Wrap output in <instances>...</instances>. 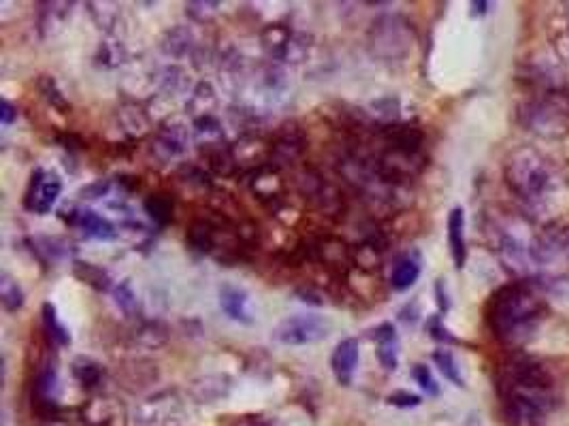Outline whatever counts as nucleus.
<instances>
[{"mask_svg": "<svg viewBox=\"0 0 569 426\" xmlns=\"http://www.w3.org/2000/svg\"><path fill=\"white\" fill-rule=\"evenodd\" d=\"M220 307L235 322L250 324L254 320L250 310V296H247L244 288H237V285L224 284L220 288Z\"/></svg>", "mask_w": 569, "mask_h": 426, "instance_id": "nucleus-17", "label": "nucleus"}, {"mask_svg": "<svg viewBox=\"0 0 569 426\" xmlns=\"http://www.w3.org/2000/svg\"><path fill=\"white\" fill-rule=\"evenodd\" d=\"M0 302L11 313L24 307V290L20 288V284L9 273L0 276Z\"/></svg>", "mask_w": 569, "mask_h": 426, "instance_id": "nucleus-36", "label": "nucleus"}, {"mask_svg": "<svg viewBox=\"0 0 569 426\" xmlns=\"http://www.w3.org/2000/svg\"><path fill=\"white\" fill-rule=\"evenodd\" d=\"M90 13L97 20V24L100 28H105L107 32H111L120 21V9H117L116 3H90Z\"/></svg>", "mask_w": 569, "mask_h": 426, "instance_id": "nucleus-39", "label": "nucleus"}, {"mask_svg": "<svg viewBox=\"0 0 569 426\" xmlns=\"http://www.w3.org/2000/svg\"><path fill=\"white\" fill-rule=\"evenodd\" d=\"M230 388H233V379L228 375H203V378H196L190 384V395H193L196 403H216L224 399V396H228Z\"/></svg>", "mask_w": 569, "mask_h": 426, "instance_id": "nucleus-16", "label": "nucleus"}, {"mask_svg": "<svg viewBox=\"0 0 569 426\" xmlns=\"http://www.w3.org/2000/svg\"><path fill=\"white\" fill-rule=\"evenodd\" d=\"M117 117H120L124 131H126L128 134H133V137H141V134H145L150 131L148 115H145L143 111L139 109V106H134V105L122 106V111L117 114Z\"/></svg>", "mask_w": 569, "mask_h": 426, "instance_id": "nucleus-38", "label": "nucleus"}, {"mask_svg": "<svg viewBox=\"0 0 569 426\" xmlns=\"http://www.w3.org/2000/svg\"><path fill=\"white\" fill-rule=\"evenodd\" d=\"M75 224L88 234V237H94V239H114L117 234L114 224L105 220L103 216H99L97 211H90V209L79 211L75 217Z\"/></svg>", "mask_w": 569, "mask_h": 426, "instance_id": "nucleus-26", "label": "nucleus"}, {"mask_svg": "<svg viewBox=\"0 0 569 426\" xmlns=\"http://www.w3.org/2000/svg\"><path fill=\"white\" fill-rule=\"evenodd\" d=\"M37 88H39V92H41V97L47 100V103L52 105L56 111H60V114H69L71 103L65 98V94H62L58 81H56L52 75L39 77Z\"/></svg>", "mask_w": 569, "mask_h": 426, "instance_id": "nucleus-35", "label": "nucleus"}, {"mask_svg": "<svg viewBox=\"0 0 569 426\" xmlns=\"http://www.w3.org/2000/svg\"><path fill=\"white\" fill-rule=\"evenodd\" d=\"M448 245L453 254L454 267L463 268L467 262V241H465V211L463 207H454L448 213Z\"/></svg>", "mask_w": 569, "mask_h": 426, "instance_id": "nucleus-20", "label": "nucleus"}, {"mask_svg": "<svg viewBox=\"0 0 569 426\" xmlns=\"http://www.w3.org/2000/svg\"><path fill=\"white\" fill-rule=\"evenodd\" d=\"M41 316H43L45 335H47L49 344H52L54 347L71 345V333L66 330L65 324H62L58 320V311H56V307L52 305V302H43Z\"/></svg>", "mask_w": 569, "mask_h": 426, "instance_id": "nucleus-29", "label": "nucleus"}, {"mask_svg": "<svg viewBox=\"0 0 569 426\" xmlns=\"http://www.w3.org/2000/svg\"><path fill=\"white\" fill-rule=\"evenodd\" d=\"M427 330H429L431 339L439 341V344H459V339H456L454 335L446 328L442 316H431L429 320H427Z\"/></svg>", "mask_w": 569, "mask_h": 426, "instance_id": "nucleus-45", "label": "nucleus"}, {"mask_svg": "<svg viewBox=\"0 0 569 426\" xmlns=\"http://www.w3.org/2000/svg\"><path fill=\"white\" fill-rule=\"evenodd\" d=\"M388 403H391V405H394V407L410 409V407H418L422 399L418 395H412V392L399 390V392H392V395L388 396Z\"/></svg>", "mask_w": 569, "mask_h": 426, "instance_id": "nucleus-46", "label": "nucleus"}, {"mask_svg": "<svg viewBox=\"0 0 569 426\" xmlns=\"http://www.w3.org/2000/svg\"><path fill=\"white\" fill-rule=\"evenodd\" d=\"M114 299H116V305L120 307V310L126 313L128 318H133L134 313H139L137 294L133 293L131 284H128V282H122V284L116 285V288H114Z\"/></svg>", "mask_w": 569, "mask_h": 426, "instance_id": "nucleus-40", "label": "nucleus"}, {"mask_svg": "<svg viewBox=\"0 0 569 426\" xmlns=\"http://www.w3.org/2000/svg\"><path fill=\"white\" fill-rule=\"evenodd\" d=\"M145 211L156 224H168L173 220V211H176V203H173V196L167 192H156L150 194L145 199Z\"/></svg>", "mask_w": 569, "mask_h": 426, "instance_id": "nucleus-34", "label": "nucleus"}, {"mask_svg": "<svg viewBox=\"0 0 569 426\" xmlns=\"http://www.w3.org/2000/svg\"><path fill=\"white\" fill-rule=\"evenodd\" d=\"M309 52H312V37L306 32H292L290 41L286 43L284 52L280 54L278 63L281 64H301L306 63Z\"/></svg>", "mask_w": 569, "mask_h": 426, "instance_id": "nucleus-31", "label": "nucleus"}, {"mask_svg": "<svg viewBox=\"0 0 569 426\" xmlns=\"http://www.w3.org/2000/svg\"><path fill=\"white\" fill-rule=\"evenodd\" d=\"M504 418L510 426H542L546 407L544 403L522 395H501Z\"/></svg>", "mask_w": 569, "mask_h": 426, "instance_id": "nucleus-11", "label": "nucleus"}, {"mask_svg": "<svg viewBox=\"0 0 569 426\" xmlns=\"http://www.w3.org/2000/svg\"><path fill=\"white\" fill-rule=\"evenodd\" d=\"M73 273H75L79 282L92 285V288L99 290V293H107V290H111L109 273L97 265H90V262H75V265H73Z\"/></svg>", "mask_w": 569, "mask_h": 426, "instance_id": "nucleus-33", "label": "nucleus"}, {"mask_svg": "<svg viewBox=\"0 0 569 426\" xmlns=\"http://www.w3.org/2000/svg\"><path fill=\"white\" fill-rule=\"evenodd\" d=\"M254 83V92L258 100H267V103H278L289 92V80H286V71L278 63L263 64L256 69L254 75L247 80V83Z\"/></svg>", "mask_w": 569, "mask_h": 426, "instance_id": "nucleus-12", "label": "nucleus"}, {"mask_svg": "<svg viewBox=\"0 0 569 426\" xmlns=\"http://www.w3.org/2000/svg\"><path fill=\"white\" fill-rule=\"evenodd\" d=\"M499 256L504 260V267L508 271L516 273V276H522V273L529 271V251L522 248L521 241H516L514 237H504L499 243Z\"/></svg>", "mask_w": 569, "mask_h": 426, "instance_id": "nucleus-25", "label": "nucleus"}, {"mask_svg": "<svg viewBox=\"0 0 569 426\" xmlns=\"http://www.w3.org/2000/svg\"><path fill=\"white\" fill-rule=\"evenodd\" d=\"M358 341L348 337L337 344V347L333 350V356H331V369H333L335 379L341 386H350L354 379V371L358 367Z\"/></svg>", "mask_w": 569, "mask_h": 426, "instance_id": "nucleus-14", "label": "nucleus"}, {"mask_svg": "<svg viewBox=\"0 0 569 426\" xmlns=\"http://www.w3.org/2000/svg\"><path fill=\"white\" fill-rule=\"evenodd\" d=\"M15 117H18V109H15L7 98L0 100V122H3V126L13 124Z\"/></svg>", "mask_w": 569, "mask_h": 426, "instance_id": "nucleus-47", "label": "nucleus"}, {"mask_svg": "<svg viewBox=\"0 0 569 426\" xmlns=\"http://www.w3.org/2000/svg\"><path fill=\"white\" fill-rule=\"evenodd\" d=\"M412 378H414V382L427 392V395H429V396H439V384L435 382V378H433L431 369L427 367V364H422V362L414 364V367H412Z\"/></svg>", "mask_w": 569, "mask_h": 426, "instance_id": "nucleus-43", "label": "nucleus"}, {"mask_svg": "<svg viewBox=\"0 0 569 426\" xmlns=\"http://www.w3.org/2000/svg\"><path fill=\"white\" fill-rule=\"evenodd\" d=\"M307 149V134L297 122H286L275 131L269 141V162L273 169H289L295 166Z\"/></svg>", "mask_w": 569, "mask_h": 426, "instance_id": "nucleus-7", "label": "nucleus"}, {"mask_svg": "<svg viewBox=\"0 0 569 426\" xmlns=\"http://www.w3.org/2000/svg\"><path fill=\"white\" fill-rule=\"evenodd\" d=\"M382 245L384 243H377L374 237L363 241L352 250V262L363 271H375V268H380L382 262V250H384Z\"/></svg>", "mask_w": 569, "mask_h": 426, "instance_id": "nucleus-32", "label": "nucleus"}, {"mask_svg": "<svg viewBox=\"0 0 569 426\" xmlns=\"http://www.w3.org/2000/svg\"><path fill=\"white\" fill-rule=\"evenodd\" d=\"M505 182L527 203H542L552 190V173L538 151L521 149L505 165Z\"/></svg>", "mask_w": 569, "mask_h": 426, "instance_id": "nucleus-2", "label": "nucleus"}, {"mask_svg": "<svg viewBox=\"0 0 569 426\" xmlns=\"http://www.w3.org/2000/svg\"><path fill=\"white\" fill-rule=\"evenodd\" d=\"M184 403L176 390H162L134 407L133 426H182Z\"/></svg>", "mask_w": 569, "mask_h": 426, "instance_id": "nucleus-6", "label": "nucleus"}, {"mask_svg": "<svg viewBox=\"0 0 569 426\" xmlns=\"http://www.w3.org/2000/svg\"><path fill=\"white\" fill-rule=\"evenodd\" d=\"M435 296H437V305H439V311L446 313L450 310V299H448V293H446V284H444V279H437L435 282Z\"/></svg>", "mask_w": 569, "mask_h": 426, "instance_id": "nucleus-48", "label": "nucleus"}, {"mask_svg": "<svg viewBox=\"0 0 569 426\" xmlns=\"http://www.w3.org/2000/svg\"><path fill=\"white\" fill-rule=\"evenodd\" d=\"M542 320L544 302L527 282L504 285L493 294L487 310V322L495 337L512 345L531 337Z\"/></svg>", "mask_w": 569, "mask_h": 426, "instance_id": "nucleus-1", "label": "nucleus"}, {"mask_svg": "<svg viewBox=\"0 0 569 426\" xmlns=\"http://www.w3.org/2000/svg\"><path fill=\"white\" fill-rule=\"evenodd\" d=\"M433 362L437 364V369L442 371V375L448 379V382H453L454 386H459V388H463L465 386L463 375H461V367L459 362H456V356L453 354V352L446 350V347H439V350L433 352Z\"/></svg>", "mask_w": 569, "mask_h": 426, "instance_id": "nucleus-37", "label": "nucleus"}, {"mask_svg": "<svg viewBox=\"0 0 569 426\" xmlns=\"http://www.w3.org/2000/svg\"><path fill=\"white\" fill-rule=\"evenodd\" d=\"M331 322L315 313H295L272 330V339L281 345H309L329 337Z\"/></svg>", "mask_w": 569, "mask_h": 426, "instance_id": "nucleus-5", "label": "nucleus"}, {"mask_svg": "<svg viewBox=\"0 0 569 426\" xmlns=\"http://www.w3.org/2000/svg\"><path fill=\"white\" fill-rule=\"evenodd\" d=\"M37 7V26L41 37H47L65 24V20L71 15L73 3H39Z\"/></svg>", "mask_w": 569, "mask_h": 426, "instance_id": "nucleus-22", "label": "nucleus"}, {"mask_svg": "<svg viewBox=\"0 0 569 426\" xmlns=\"http://www.w3.org/2000/svg\"><path fill=\"white\" fill-rule=\"evenodd\" d=\"M126 382L128 384H134L139 382L141 386H148L154 382V379L158 378V371H156V364L151 367L150 362H133L126 367Z\"/></svg>", "mask_w": 569, "mask_h": 426, "instance_id": "nucleus-42", "label": "nucleus"}, {"mask_svg": "<svg viewBox=\"0 0 569 426\" xmlns=\"http://www.w3.org/2000/svg\"><path fill=\"white\" fill-rule=\"evenodd\" d=\"M295 186L309 200V205L323 216H343V211H346L341 190L314 166L306 165L295 173Z\"/></svg>", "mask_w": 569, "mask_h": 426, "instance_id": "nucleus-4", "label": "nucleus"}, {"mask_svg": "<svg viewBox=\"0 0 569 426\" xmlns=\"http://www.w3.org/2000/svg\"><path fill=\"white\" fill-rule=\"evenodd\" d=\"M62 192V179L56 171H35L32 173L30 186L26 192V209L39 216H45L54 209V205L58 203Z\"/></svg>", "mask_w": 569, "mask_h": 426, "instance_id": "nucleus-10", "label": "nucleus"}, {"mask_svg": "<svg viewBox=\"0 0 569 426\" xmlns=\"http://www.w3.org/2000/svg\"><path fill=\"white\" fill-rule=\"evenodd\" d=\"M414 43L412 26L399 15H382L371 24L367 45L374 58L382 63H394L408 55Z\"/></svg>", "mask_w": 569, "mask_h": 426, "instance_id": "nucleus-3", "label": "nucleus"}, {"mask_svg": "<svg viewBox=\"0 0 569 426\" xmlns=\"http://www.w3.org/2000/svg\"><path fill=\"white\" fill-rule=\"evenodd\" d=\"M45 426H75V424L66 422V420H62L60 416H54V418L47 420V424H45Z\"/></svg>", "mask_w": 569, "mask_h": 426, "instance_id": "nucleus-50", "label": "nucleus"}, {"mask_svg": "<svg viewBox=\"0 0 569 426\" xmlns=\"http://www.w3.org/2000/svg\"><path fill=\"white\" fill-rule=\"evenodd\" d=\"M233 426H275L272 420L263 418V416H244L239 418Z\"/></svg>", "mask_w": 569, "mask_h": 426, "instance_id": "nucleus-49", "label": "nucleus"}, {"mask_svg": "<svg viewBox=\"0 0 569 426\" xmlns=\"http://www.w3.org/2000/svg\"><path fill=\"white\" fill-rule=\"evenodd\" d=\"M292 32L295 30H292V28L286 26V24H269V26L263 28V32H261L263 49L269 55H272L273 63H278L280 54L284 52L286 43L290 41Z\"/></svg>", "mask_w": 569, "mask_h": 426, "instance_id": "nucleus-28", "label": "nucleus"}, {"mask_svg": "<svg viewBox=\"0 0 569 426\" xmlns=\"http://www.w3.org/2000/svg\"><path fill=\"white\" fill-rule=\"evenodd\" d=\"M190 141H193V131L185 126L184 120L173 117L158 128L150 143V151L156 160L167 165V162L182 158L190 148Z\"/></svg>", "mask_w": 569, "mask_h": 426, "instance_id": "nucleus-8", "label": "nucleus"}, {"mask_svg": "<svg viewBox=\"0 0 569 426\" xmlns=\"http://www.w3.org/2000/svg\"><path fill=\"white\" fill-rule=\"evenodd\" d=\"M193 139L194 143L199 145V149L210 148V145L224 143V132L222 124L216 115H207L199 117V120H193Z\"/></svg>", "mask_w": 569, "mask_h": 426, "instance_id": "nucleus-27", "label": "nucleus"}, {"mask_svg": "<svg viewBox=\"0 0 569 426\" xmlns=\"http://www.w3.org/2000/svg\"><path fill=\"white\" fill-rule=\"evenodd\" d=\"M71 371H73V378H75L77 382L82 384L86 390L99 388V386L103 384V379H105L103 364L97 362L94 358H90V356L75 358V361H73V364H71Z\"/></svg>", "mask_w": 569, "mask_h": 426, "instance_id": "nucleus-24", "label": "nucleus"}, {"mask_svg": "<svg viewBox=\"0 0 569 426\" xmlns=\"http://www.w3.org/2000/svg\"><path fill=\"white\" fill-rule=\"evenodd\" d=\"M162 52H165L168 58H185V55H194L196 49H199V43H196V37L193 32V28L188 26H176L171 30L165 32L160 41Z\"/></svg>", "mask_w": 569, "mask_h": 426, "instance_id": "nucleus-21", "label": "nucleus"}, {"mask_svg": "<svg viewBox=\"0 0 569 426\" xmlns=\"http://www.w3.org/2000/svg\"><path fill=\"white\" fill-rule=\"evenodd\" d=\"M218 109V94L213 89L211 83L201 81L193 92H190L188 103H185V111L193 120H199V117L207 115H216L213 111Z\"/></svg>", "mask_w": 569, "mask_h": 426, "instance_id": "nucleus-23", "label": "nucleus"}, {"mask_svg": "<svg viewBox=\"0 0 569 426\" xmlns=\"http://www.w3.org/2000/svg\"><path fill=\"white\" fill-rule=\"evenodd\" d=\"M250 190L263 203H273V200L281 199L284 192V183L280 179V171L273 169L272 165H264L261 169L254 171L250 182Z\"/></svg>", "mask_w": 569, "mask_h": 426, "instance_id": "nucleus-19", "label": "nucleus"}, {"mask_svg": "<svg viewBox=\"0 0 569 426\" xmlns=\"http://www.w3.org/2000/svg\"><path fill=\"white\" fill-rule=\"evenodd\" d=\"M374 341L377 345V361H380L384 371L392 373L399 367V337L392 324H380L374 330Z\"/></svg>", "mask_w": 569, "mask_h": 426, "instance_id": "nucleus-18", "label": "nucleus"}, {"mask_svg": "<svg viewBox=\"0 0 569 426\" xmlns=\"http://www.w3.org/2000/svg\"><path fill=\"white\" fill-rule=\"evenodd\" d=\"M114 399H92L83 407V422L90 426H109L116 420Z\"/></svg>", "mask_w": 569, "mask_h": 426, "instance_id": "nucleus-30", "label": "nucleus"}, {"mask_svg": "<svg viewBox=\"0 0 569 426\" xmlns=\"http://www.w3.org/2000/svg\"><path fill=\"white\" fill-rule=\"evenodd\" d=\"M227 228H220V224L216 220H211V217H194V220L190 222L188 233H185V241H188L190 248L199 251V254H216L220 250V233H224Z\"/></svg>", "mask_w": 569, "mask_h": 426, "instance_id": "nucleus-13", "label": "nucleus"}, {"mask_svg": "<svg viewBox=\"0 0 569 426\" xmlns=\"http://www.w3.org/2000/svg\"><path fill=\"white\" fill-rule=\"evenodd\" d=\"M222 4L211 3V0H201V3H185V15L190 20L199 21V24H205V21H211L218 15V11Z\"/></svg>", "mask_w": 569, "mask_h": 426, "instance_id": "nucleus-41", "label": "nucleus"}, {"mask_svg": "<svg viewBox=\"0 0 569 426\" xmlns=\"http://www.w3.org/2000/svg\"><path fill=\"white\" fill-rule=\"evenodd\" d=\"M420 273H422L420 251L416 250L405 251V254H401L397 260H394V267L391 273L392 290H397V293H405V290H410L416 282H418Z\"/></svg>", "mask_w": 569, "mask_h": 426, "instance_id": "nucleus-15", "label": "nucleus"}, {"mask_svg": "<svg viewBox=\"0 0 569 426\" xmlns=\"http://www.w3.org/2000/svg\"><path fill=\"white\" fill-rule=\"evenodd\" d=\"M58 396H60V378H58V367L52 358H45L39 364L35 384H32V403L37 405V412L43 413L45 418L58 416L56 409H58Z\"/></svg>", "mask_w": 569, "mask_h": 426, "instance_id": "nucleus-9", "label": "nucleus"}, {"mask_svg": "<svg viewBox=\"0 0 569 426\" xmlns=\"http://www.w3.org/2000/svg\"><path fill=\"white\" fill-rule=\"evenodd\" d=\"M160 81L162 89H165L167 94H179L185 88V72L182 69H177V66H168V69L162 72Z\"/></svg>", "mask_w": 569, "mask_h": 426, "instance_id": "nucleus-44", "label": "nucleus"}, {"mask_svg": "<svg viewBox=\"0 0 569 426\" xmlns=\"http://www.w3.org/2000/svg\"><path fill=\"white\" fill-rule=\"evenodd\" d=\"M471 7L476 9V11H473V13H487L488 3H471Z\"/></svg>", "mask_w": 569, "mask_h": 426, "instance_id": "nucleus-51", "label": "nucleus"}]
</instances>
